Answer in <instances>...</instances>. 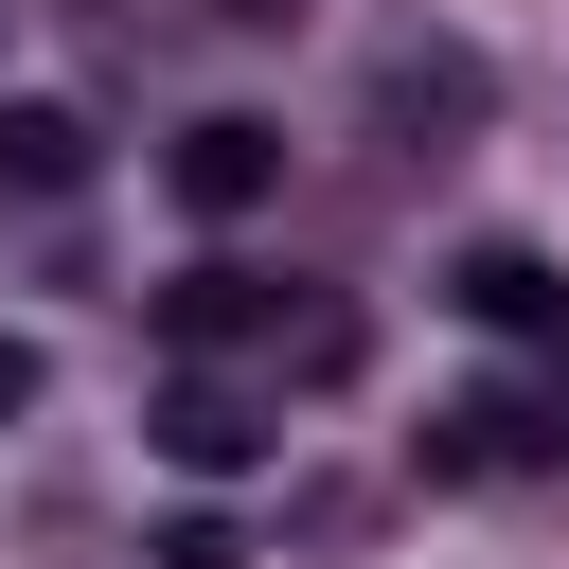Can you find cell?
Masks as SVG:
<instances>
[{
  "instance_id": "1",
  "label": "cell",
  "mask_w": 569,
  "mask_h": 569,
  "mask_svg": "<svg viewBox=\"0 0 569 569\" xmlns=\"http://www.w3.org/2000/svg\"><path fill=\"white\" fill-rule=\"evenodd\" d=\"M142 445H160L178 480H249V462L284 445V409H267V391H231L213 356H178V373H160V409H142Z\"/></svg>"
},
{
  "instance_id": "2",
  "label": "cell",
  "mask_w": 569,
  "mask_h": 569,
  "mask_svg": "<svg viewBox=\"0 0 569 569\" xmlns=\"http://www.w3.org/2000/svg\"><path fill=\"white\" fill-rule=\"evenodd\" d=\"M480 107H498V71H480L462 36H391V53H373V124H391V142L445 160V142H480Z\"/></svg>"
},
{
  "instance_id": "3",
  "label": "cell",
  "mask_w": 569,
  "mask_h": 569,
  "mask_svg": "<svg viewBox=\"0 0 569 569\" xmlns=\"http://www.w3.org/2000/svg\"><path fill=\"white\" fill-rule=\"evenodd\" d=\"M160 196H178L196 231H231V213H267V196H284V124H249V107H213V124H178V142H160Z\"/></svg>"
},
{
  "instance_id": "4",
  "label": "cell",
  "mask_w": 569,
  "mask_h": 569,
  "mask_svg": "<svg viewBox=\"0 0 569 569\" xmlns=\"http://www.w3.org/2000/svg\"><path fill=\"white\" fill-rule=\"evenodd\" d=\"M445 302H462L480 338H533V356L569 373V267H551V249H462V267H445Z\"/></svg>"
},
{
  "instance_id": "5",
  "label": "cell",
  "mask_w": 569,
  "mask_h": 569,
  "mask_svg": "<svg viewBox=\"0 0 569 569\" xmlns=\"http://www.w3.org/2000/svg\"><path fill=\"white\" fill-rule=\"evenodd\" d=\"M231 338H284V284L231 267V249H196V267L160 284V356H231Z\"/></svg>"
},
{
  "instance_id": "6",
  "label": "cell",
  "mask_w": 569,
  "mask_h": 569,
  "mask_svg": "<svg viewBox=\"0 0 569 569\" xmlns=\"http://www.w3.org/2000/svg\"><path fill=\"white\" fill-rule=\"evenodd\" d=\"M0 178H18V196H71V178H89V124H71V107H0Z\"/></svg>"
},
{
  "instance_id": "7",
  "label": "cell",
  "mask_w": 569,
  "mask_h": 569,
  "mask_svg": "<svg viewBox=\"0 0 569 569\" xmlns=\"http://www.w3.org/2000/svg\"><path fill=\"white\" fill-rule=\"evenodd\" d=\"M356 356H373V320H356V302H302V338H284V373H302V391H338Z\"/></svg>"
},
{
  "instance_id": "8",
  "label": "cell",
  "mask_w": 569,
  "mask_h": 569,
  "mask_svg": "<svg viewBox=\"0 0 569 569\" xmlns=\"http://www.w3.org/2000/svg\"><path fill=\"white\" fill-rule=\"evenodd\" d=\"M142 569H249V533H231V516H213V498H178V516H160V551H142Z\"/></svg>"
},
{
  "instance_id": "9",
  "label": "cell",
  "mask_w": 569,
  "mask_h": 569,
  "mask_svg": "<svg viewBox=\"0 0 569 569\" xmlns=\"http://www.w3.org/2000/svg\"><path fill=\"white\" fill-rule=\"evenodd\" d=\"M36 391H53V356H36V338H18V320H0V427H18V409H36Z\"/></svg>"
}]
</instances>
